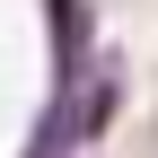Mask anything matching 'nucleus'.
I'll list each match as a JSON object with an SVG mask.
<instances>
[{
  "label": "nucleus",
  "instance_id": "obj_1",
  "mask_svg": "<svg viewBox=\"0 0 158 158\" xmlns=\"http://www.w3.org/2000/svg\"><path fill=\"white\" fill-rule=\"evenodd\" d=\"M53 35H62V70H70L79 44H88V9H79V0H53Z\"/></svg>",
  "mask_w": 158,
  "mask_h": 158
}]
</instances>
